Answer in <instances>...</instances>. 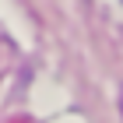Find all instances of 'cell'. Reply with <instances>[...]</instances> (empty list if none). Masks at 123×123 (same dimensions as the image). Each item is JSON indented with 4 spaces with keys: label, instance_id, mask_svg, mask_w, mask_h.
Here are the masks:
<instances>
[{
    "label": "cell",
    "instance_id": "1",
    "mask_svg": "<svg viewBox=\"0 0 123 123\" xmlns=\"http://www.w3.org/2000/svg\"><path fill=\"white\" fill-rule=\"evenodd\" d=\"M120 105H123V102H120Z\"/></svg>",
    "mask_w": 123,
    "mask_h": 123
}]
</instances>
